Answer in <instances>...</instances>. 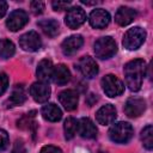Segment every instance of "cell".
Instances as JSON below:
<instances>
[{"instance_id": "obj_1", "label": "cell", "mask_w": 153, "mask_h": 153, "mask_svg": "<svg viewBox=\"0 0 153 153\" xmlns=\"http://www.w3.org/2000/svg\"><path fill=\"white\" fill-rule=\"evenodd\" d=\"M145 73H146V62L142 59L131 60L124 66L126 84L130 91L136 92L141 88Z\"/></svg>"}, {"instance_id": "obj_2", "label": "cell", "mask_w": 153, "mask_h": 153, "mask_svg": "<svg viewBox=\"0 0 153 153\" xmlns=\"http://www.w3.org/2000/svg\"><path fill=\"white\" fill-rule=\"evenodd\" d=\"M109 136L114 142L117 143L128 142L133 136V127L128 122L115 123L109 130Z\"/></svg>"}, {"instance_id": "obj_3", "label": "cell", "mask_w": 153, "mask_h": 153, "mask_svg": "<svg viewBox=\"0 0 153 153\" xmlns=\"http://www.w3.org/2000/svg\"><path fill=\"white\" fill-rule=\"evenodd\" d=\"M146 38V31L139 26L129 29L124 37H123V45L128 50H135L141 47V44L145 42Z\"/></svg>"}, {"instance_id": "obj_4", "label": "cell", "mask_w": 153, "mask_h": 153, "mask_svg": "<svg viewBox=\"0 0 153 153\" xmlns=\"http://www.w3.org/2000/svg\"><path fill=\"white\" fill-rule=\"evenodd\" d=\"M116 51H117V45L111 37H102L94 43L96 56L102 60L112 57L116 54Z\"/></svg>"}, {"instance_id": "obj_5", "label": "cell", "mask_w": 153, "mask_h": 153, "mask_svg": "<svg viewBox=\"0 0 153 153\" xmlns=\"http://www.w3.org/2000/svg\"><path fill=\"white\" fill-rule=\"evenodd\" d=\"M102 87L103 91L109 97H117L122 94L124 91V86L122 81L112 74H108L102 79Z\"/></svg>"}, {"instance_id": "obj_6", "label": "cell", "mask_w": 153, "mask_h": 153, "mask_svg": "<svg viewBox=\"0 0 153 153\" xmlns=\"http://www.w3.org/2000/svg\"><path fill=\"white\" fill-rule=\"evenodd\" d=\"M86 20V13L85 11L79 7V6H74V7H71L66 14V18H65V22H66V25L71 29H76L79 27L80 25H82Z\"/></svg>"}, {"instance_id": "obj_7", "label": "cell", "mask_w": 153, "mask_h": 153, "mask_svg": "<svg viewBox=\"0 0 153 153\" xmlns=\"http://www.w3.org/2000/svg\"><path fill=\"white\" fill-rule=\"evenodd\" d=\"M19 44L25 51H36L41 48L42 41L36 31H29L19 38Z\"/></svg>"}, {"instance_id": "obj_8", "label": "cell", "mask_w": 153, "mask_h": 153, "mask_svg": "<svg viewBox=\"0 0 153 153\" xmlns=\"http://www.w3.org/2000/svg\"><path fill=\"white\" fill-rule=\"evenodd\" d=\"M27 22H29V17H27L26 12L23 10H16L10 13L6 25L11 31H18L23 26H25Z\"/></svg>"}, {"instance_id": "obj_9", "label": "cell", "mask_w": 153, "mask_h": 153, "mask_svg": "<svg viewBox=\"0 0 153 153\" xmlns=\"http://www.w3.org/2000/svg\"><path fill=\"white\" fill-rule=\"evenodd\" d=\"M30 94L37 103H44L50 97V87L47 82H33L30 87Z\"/></svg>"}, {"instance_id": "obj_10", "label": "cell", "mask_w": 153, "mask_h": 153, "mask_svg": "<svg viewBox=\"0 0 153 153\" xmlns=\"http://www.w3.org/2000/svg\"><path fill=\"white\" fill-rule=\"evenodd\" d=\"M145 110H146V102L142 98L133 97L126 102L124 112L129 117H139L140 115L143 114Z\"/></svg>"}, {"instance_id": "obj_11", "label": "cell", "mask_w": 153, "mask_h": 153, "mask_svg": "<svg viewBox=\"0 0 153 153\" xmlns=\"http://www.w3.org/2000/svg\"><path fill=\"white\" fill-rule=\"evenodd\" d=\"M90 24L94 29H103L110 23V14L103 8L93 10L90 14Z\"/></svg>"}, {"instance_id": "obj_12", "label": "cell", "mask_w": 153, "mask_h": 153, "mask_svg": "<svg viewBox=\"0 0 153 153\" xmlns=\"http://www.w3.org/2000/svg\"><path fill=\"white\" fill-rule=\"evenodd\" d=\"M78 69L81 72V74L86 78H93L98 73V65L96 61L90 56H84L78 62Z\"/></svg>"}, {"instance_id": "obj_13", "label": "cell", "mask_w": 153, "mask_h": 153, "mask_svg": "<svg viewBox=\"0 0 153 153\" xmlns=\"http://www.w3.org/2000/svg\"><path fill=\"white\" fill-rule=\"evenodd\" d=\"M84 43V39L80 35H73V36H69L68 38H66L62 44H61V49H62V53L67 56H71L73 54H75L82 45Z\"/></svg>"}, {"instance_id": "obj_14", "label": "cell", "mask_w": 153, "mask_h": 153, "mask_svg": "<svg viewBox=\"0 0 153 153\" xmlns=\"http://www.w3.org/2000/svg\"><path fill=\"white\" fill-rule=\"evenodd\" d=\"M117 116V112H116V109L114 105L111 104H106L104 106H102L97 114H96V118H97V122L99 124H103V126H108L110 123H112L115 121Z\"/></svg>"}, {"instance_id": "obj_15", "label": "cell", "mask_w": 153, "mask_h": 153, "mask_svg": "<svg viewBox=\"0 0 153 153\" xmlns=\"http://www.w3.org/2000/svg\"><path fill=\"white\" fill-rule=\"evenodd\" d=\"M78 133L84 139H93L97 136V128L88 117H82L78 121Z\"/></svg>"}, {"instance_id": "obj_16", "label": "cell", "mask_w": 153, "mask_h": 153, "mask_svg": "<svg viewBox=\"0 0 153 153\" xmlns=\"http://www.w3.org/2000/svg\"><path fill=\"white\" fill-rule=\"evenodd\" d=\"M59 100L66 110L72 111L78 106V93L74 90H65L59 94Z\"/></svg>"}, {"instance_id": "obj_17", "label": "cell", "mask_w": 153, "mask_h": 153, "mask_svg": "<svg viewBox=\"0 0 153 153\" xmlns=\"http://www.w3.org/2000/svg\"><path fill=\"white\" fill-rule=\"evenodd\" d=\"M136 17V12L135 10L130 8V7H120L115 14V20L118 25L121 26H126L128 24H130Z\"/></svg>"}, {"instance_id": "obj_18", "label": "cell", "mask_w": 153, "mask_h": 153, "mask_svg": "<svg viewBox=\"0 0 153 153\" xmlns=\"http://www.w3.org/2000/svg\"><path fill=\"white\" fill-rule=\"evenodd\" d=\"M53 71H54V66H53L51 61L48 60V59H44L38 63L36 74H37V76H38V79L41 81L47 82V81H49L51 79Z\"/></svg>"}, {"instance_id": "obj_19", "label": "cell", "mask_w": 153, "mask_h": 153, "mask_svg": "<svg viewBox=\"0 0 153 153\" xmlns=\"http://www.w3.org/2000/svg\"><path fill=\"white\" fill-rule=\"evenodd\" d=\"M51 79H53V81H54L56 85H60V86L67 84V82L69 81V79H71L69 69H68L65 65H59V66L54 67Z\"/></svg>"}, {"instance_id": "obj_20", "label": "cell", "mask_w": 153, "mask_h": 153, "mask_svg": "<svg viewBox=\"0 0 153 153\" xmlns=\"http://www.w3.org/2000/svg\"><path fill=\"white\" fill-rule=\"evenodd\" d=\"M42 116L44 120L50 121V122H57L61 120L62 117V111L60 110V108L53 103L50 104H45L42 108Z\"/></svg>"}, {"instance_id": "obj_21", "label": "cell", "mask_w": 153, "mask_h": 153, "mask_svg": "<svg viewBox=\"0 0 153 153\" xmlns=\"http://www.w3.org/2000/svg\"><path fill=\"white\" fill-rule=\"evenodd\" d=\"M38 26L49 37H55L59 33V29H60L59 23L55 19H43L38 22Z\"/></svg>"}, {"instance_id": "obj_22", "label": "cell", "mask_w": 153, "mask_h": 153, "mask_svg": "<svg viewBox=\"0 0 153 153\" xmlns=\"http://www.w3.org/2000/svg\"><path fill=\"white\" fill-rule=\"evenodd\" d=\"M25 99H26V94H25V91H24L23 86L17 85V86L13 88V91H12L10 98H8V103L11 104L10 106L20 105V104H23V103L25 102Z\"/></svg>"}, {"instance_id": "obj_23", "label": "cell", "mask_w": 153, "mask_h": 153, "mask_svg": "<svg viewBox=\"0 0 153 153\" xmlns=\"http://www.w3.org/2000/svg\"><path fill=\"white\" fill-rule=\"evenodd\" d=\"M63 130H65V137L67 140H71L74 137V135L78 131V121L73 117H68L65 121L63 124Z\"/></svg>"}, {"instance_id": "obj_24", "label": "cell", "mask_w": 153, "mask_h": 153, "mask_svg": "<svg viewBox=\"0 0 153 153\" xmlns=\"http://www.w3.org/2000/svg\"><path fill=\"white\" fill-rule=\"evenodd\" d=\"M141 141L143 143V146L147 149H152L153 148V127L151 124L146 126L142 131H141Z\"/></svg>"}, {"instance_id": "obj_25", "label": "cell", "mask_w": 153, "mask_h": 153, "mask_svg": "<svg viewBox=\"0 0 153 153\" xmlns=\"http://www.w3.org/2000/svg\"><path fill=\"white\" fill-rule=\"evenodd\" d=\"M14 44L10 39H1L0 41V57L2 59H8L13 56L14 54Z\"/></svg>"}, {"instance_id": "obj_26", "label": "cell", "mask_w": 153, "mask_h": 153, "mask_svg": "<svg viewBox=\"0 0 153 153\" xmlns=\"http://www.w3.org/2000/svg\"><path fill=\"white\" fill-rule=\"evenodd\" d=\"M32 117H33V115H30V114L23 116V117L17 122V123H18V127L22 128V129H30V127H31L32 124H35V122L32 121Z\"/></svg>"}, {"instance_id": "obj_27", "label": "cell", "mask_w": 153, "mask_h": 153, "mask_svg": "<svg viewBox=\"0 0 153 153\" xmlns=\"http://www.w3.org/2000/svg\"><path fill=\"white\" fill-rule=\"evenodd\" d=\"M30 8H31V12L33 13V14H41L42 12H43V10H44V2H42V1H31V4H30Z\"/></svg>"}, {"instance_id": "obj_28", "label": "cell", "mask_w": 153, "mask_h": 153, "mask_svg": "<svg viewBox=\"0 0 153 153\" xmlns=\"http://www.w3.org/2000/svg\"><path fill=\"white\" fill-rule=\"evenodd\" d=\"M8 146V135L4 129H0V152L5 151Z\"/></svg>"}, {"instance_id": "obj_29", "label": "cell", "mask_w": 153, "mask_h": 153, "mask_svg": "<svg viewBox=\"0 0 153 153\" xmlns=\"http://www.w3.org/2000/svg\"><path fill=\"white\" fill-rule=\"evenodd\" d=\"M51 6L55 11H63L71 6V2H68V1H53Z\"/></svg>"}, {"instance_id": "obj_30", "label": "cell", "mask_w": 153, "mask_h": 153, "mask_svg": "<svg viewBox=\"0 0 153 153\" xmlns=\"http://www.w3.org/2000/svg\"><path fill=\"white\" fill-rule=\"evenodd\" d=\"M7 86H8V78L5 73L0 72V96L5 93V91L7 90Z\"/></svg>"}, {"instance_id": "obj_31", "label": "cell", "mask_w": 153, "mask_h": 153, "mask_svg": "<svg viewBox=\"0 0 153 153\" xmlns=\"http://www.w3.org/2000/svg\"><path fill=\"white\" fill-rule=\"evenodd\" d=\"M12 153H26V149H25V146H24L23 141L17 140L14 142L13 148H12Z\"/></svg>"}, {"instance_id": "obj_32", "label": "cell", "mask_w": 153, "mask_h": 153, "mask_svg": "<svg viewBox=\"0 0 153 153\" xmlns=\"http://www.w3.org/2000/svg\"><path fill=\"white\" fill-rule=\"evenodd\" d=\"M39 153H62V151L55 146H44Z\"/></svg>"}, {"instance_id": "obj_33", "label": "cell", "mask_w": 153, "mask_h": 153, "mask_svg": "<svg viewBox=\"0 0 153 153\" xmlns=\"http://www.w3.org/2000/svg\"><path fill=\"white\" fill-rule=\"evenodd\" d=\"M6 11H7V2L0 0V18H2L5 16Z\"/></svg>"}]
</instances>
